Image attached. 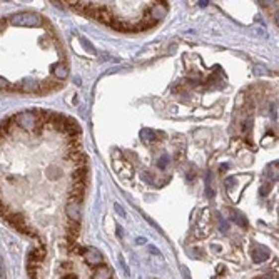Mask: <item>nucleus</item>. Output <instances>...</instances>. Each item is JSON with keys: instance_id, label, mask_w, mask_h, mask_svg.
I'll use <instances>...</instances> for the list:
<instances>
[{"instance_id": "obj_8", "label": "nucleus", "mask_w": 279, "mask_h": 279, "mask_svg": "<svg viewBox=\"0 0 279 279\" xmlns=\"http://www.w3.org/2000/svg\"><path fill=\"white\" fill-rule=\"evenodd\" d=\"M150 249V253H154V254H157V256H161V253H159L157 249H154V248H149Z\"/></svg>"}, {"instance_id": "obj_6", "label": "nucleus", "mask_w": 279, "mask_h": 279, "mask_svg": "<svg viewBox=\"0 0 279 279\" xmlns=\"http://www.w3.org/2000/svg\"><path fill=\"white\" fill-rule=\"evenodd\" d=\"M61 279H77V276L72 271H64L62 273V276H61Z\"/></svg>"}, {"instance_id": "obj_1", "label": "nucleus", "mask_w": 279, "mask_h": 279, "mask_svg": "<svg viewBox=\"0 0 279 279\" xmlns=\"http://www.w3.org/2000/svg\"><path fill=\"white\" fill-rule=\"evenodd\" d=\"M7 20L15 27H29V29H35L44 24V19L39 13L34 12H24V13H15V15L7 17Z\"/></svg>"}, {"instance_id": "obj_4", "label": "nucleus", "mask_w": 279, "mask_h": 279, "mask_svg": "<svg viewBox=\"0 0 279 279\" xmlns=\"http://www.w3.org/2000/svg\"><path fill=\"white\" fill-rule=\"evenodd\" d=\"M92 279H112V269L106 264L95 266L92 271Z\"/></svg>"}, {"instance_id": "obj_3", "label": "nucleus", "mask_w": 279, "mask_h": 279, "mask_svg": "<svg viewBox=\"0 0 279 279\" xmlns=\"http://www.w3.org/2000/svg\"><path fill=\"white\" fill-rule=\"evenodd\" d=\"M251 256H253L254 263H263V261H266L269 258V249L261 244H254L251 248Z\"/></svg>"}, {"instance_id": "obj_7", "label": "nucleus", "mask_w": 279, "mask_h": 279, "mask_svg": "<svg viewBox=\"0 0 279 279\" xmlns=\"http://www.w3.org/2000/svg\"><path fill=\"white\" fill-rule=\"evenodd\" d=\"M145 242V237H137V244H144Z\"/></svg>"}, {"instance_id": "obj_2", "label": "nucleus", "mask_w": 279, "mask_h": 279, "mask_svg": "<svg viewBox=\"0 0 279 279\" xmlns=\"http://www.w3.org/2000/svg\"><path fill=\"white\" fill-rule=\"evenodd\" d=\"M82 259L85 261V264H89V266H100V264H104V256L99 253L95 248H84L82 249Z\"/></svg>"}, {"instance_id": "obj_5", "label": "nucleus", "mask_w": 279, "mask_h": 279, "mask_svg": "<svg viewBox=\"0 0 279 279\" xmlns=\"http://www.w3.org/2000/svg\"><path fill=\"white\" fill-rule=\"evenodd\" d=\"M232 221L237 222V224H239V226H242V227H246V226H248V221H246V219L242 217L241 214H237V212H236V214L232 212Z\"/></svg>"}]
</instances>
